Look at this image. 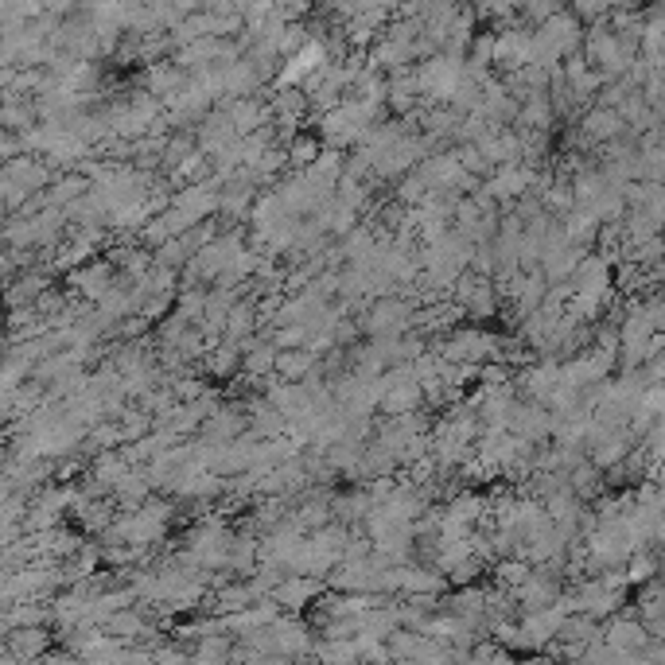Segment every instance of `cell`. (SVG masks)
Masks as SVG:
<instances>
[{
	"mask_svg": "<svg viewBox=\"0 0 665 665\" xmlns=\"http://www.w3.org/2000/svg\"><path fill=\"white\" fill-rule=\"evenodd\" d=\"M654 568H658V560H654V553H634V564H630L627 572V584H638V580H646V576H654Z\"/></svg>",
	"mask_w": 665,
	"mask_h": 665,
	"instance_id": "24",
	"label": "cell"
},
{
	"mask_svg": "<svg viewBox=\"0 0 665 665\" xmlns=\"http://www.w3.org/2000/svg\"><path fill=\"white\" fill-rule=\"evenodd\" d=\"M238 362H242V350L234 347V343H218V347L210 350V370L214 374H230Z\"/></svg>",
	"mask_w": 665,
	"mask_h": 665,
	"instance_id": "22",
	"label": "cell"
},
{
	"mask_svg": "<svg viewBox=\"0 0 665 665\" xmlns=\"http://www.w3.org/2000/svg\"><path fill=\"white\" fill-rule=\"evenodd\" d=\"M599 487H603V471H595L588 459H584V463H576V467L568 471V490H572L576 498H592Z\"/></svg>",
	"mask_w": 665,
	"mask_h": 665,
	"instance_id": "20",
	"label": "cell"
},
{
	"mask_svg": "<svg viewBox=\"0 0 665 665\" xmlns=\"http://www.w3.org/2000/svg\"><path fill=\"white\" fill-rule=\"evenodd\" d=\"M269 347L277 350H300V347H308V331L300 327V323H292V327H277L273 331V339H269Z\"/></svg>",
	"mask_w": 665,
	"mask_h": 665,
	"instance_id": "21",
	"label": "cell"
},
{
	"mask_svg": "<svg viewBox=\"0 0 665 665\" xmlns=\"http://www.w3.org/2000/svg\"><path fill=\"white\" fill-rule=\"evenodd\" d=\"M366 514H370V494L366 490H350V494H335L331 498V518H335V525L366 522Z\"/></svg>",
	"mask_w": 665,
	"mask_h": 665,
	"instance_id": "19",
	"label": "cell"
},
{
	"mask_svg": "<svg viewBox=\"0 0 665 665\" xmlns=\"http://www.w3.org/2000/svg\"><path fill=\"white\" fill-rule=\"evenodd\" d=\"M525 576H529V564H525V560H502V564H498V584H502L498 592H506V588L514 592Z\"/></svg>",
	"mask_w": 665,
	"mask_h": 665,
	"instance_id": "23",
	"label": "cell"
},
{
	"mask_svg": "<svg viewBox=\"0 0 665 665\" xmlns=\"http://www.w3.org/2000/svg\"><path fill=\"white\" fill-rule=\"evenodd\" d=\"M533 183H537V172L529 164H510V168H498V172L490 175L483 195H487L490 203H514V199H522Z\"/></svg>",
	"mask_w": 665,
	"mask_h": 665,
	"instance_id": "9",
	"label": "cell"
},
{
	"mask_svg": "<svg viewBox=\"0 0 665 665\" xmlns=\"http://www.w3.org/2000/svg\"><path fill=\"white\" fill-rule=\"evenodd\" d=\"M483 514H487V498H483V494H475V490L455 494V498H448V510H440V518H444V522L463 525V529H475Z\"/></svg>",
	"mask_w": 665,
	"mask_h": 665,
	"instance_id": "15",
	"label": "cell"
},
{
	"mask_svg": "<svg viewBox=\"0 0 665 665\" xmlns=\"http://www.w3.org/2000/svg\"><path fill=\"white\" fill-rule=\"evenodd\" d=\"M378 405L385 409V417H409V413H417L420 405H424V389L409 374V378H401L397 385H389Z\"/></svg>",
	"mask_w": 665,
	"mask_h": 665,
	"instance_id": "12",
	"label": "cell"
},
{
	"mask_svg": "<svg viewBox=\"0 0 665 665\" xmlns=\"http://www.w3.org/2000/svg\"><path fill=\"white\" fill-rule=\"evenodd\" d=\"M440 362H452V366H479L487 358H502V347L490 331H479V327H455L444 335V343L436 350Z\"/></svg>",
	"mask_w": 665,
	"mask_h": 665,
	"instance_id": "2",
	"label": "cell"
},
{
	"mask_svg": "<svg viewBox=\"0 0 665 665\" xmlns=\"http://www.w3.org/2000/svg\"><path fill=\"white\" fill-rule=\"evenodd\" d=\"M323 592V580H304V576H284L265 599H273L280 611H300L304 603H312Z\"/></svg>",
	"mask_w": 665,
	"mask_h": 665,
	"instance_id": "10",
	"label": "cell"
},
{
	"mask_svg": "<svg viewBox=\"0 0 665 665\" xmlns=\"http://www.w3.org/2000/svg\"><path fill=\"white\" fill-rule=\"evenodd\" d=\"M452 296H455V308L467 315H475V319H490V315L498 312V288H494V280L490 277L463 273L459 284L452 288Z\"/></svg>",
	"mask_w": 665,
	"mask_h": 665,
	"instance_id": "5",
	"label": "cell"
},
{
	"mask_svg": "<svg viewBox=\"0 0 665 665\" xmlns=\"http://www.w3.org/2000/svg\"><path fill=\"white\" fill-rule=\"evenodd\" d=\"M315 370H319V358L308 347H300V350H280L273 374H284V382H304Z\"/></svg>",
	"mask_w": 665,
	"mask_h": 665,
	"instance_id": "18",
	"label": "cell"
},
{
	"mask_svg": "<svg viewBox=\"0 0 665 665\" xmlns=\"http://www.w3.org/2000/svg\"><path fill=\"white\" fill-rule=\"evenodd\" d=\"M560 385V362H541V366H529L522 374V393L529 397V405H545V397Z\"/></svg>",
	"mask_w": 665,
	"mask_h": 665,
	"instance_id": "13",
	"label": "cell"
},
{
	"mask_svg": "<svg viewBox=\"0 0 665 665\" xmlns=\"http://www.w3.org/2000/svg\"><path fill=\"white\" fill-rule=\"evenodd\" d=\"M187 86V74L179 67H168V63H152V70H148V98H168L172 102L175 94Z\"/></svg>",
	"mask_w": 665,
	"mask_h": 665,
	"instance_id": "17",
	"label": "cell"
},
{
	"mask_svg": "<svg viewBox=\"0 0 665 665\" xmlns=\"http://www.w3.org/2000/svg\"><path fill=\"white\" fill-rule=\"evenodd\" d=\"M269 634V650L280 654V658H304L308 650H312V630L304 627L300 619H288V615H280L273 627L265 630Z\"/></svg>",
	"mask_w": 665,
	"mask_h": 665,
	"instance_id": "8",
	"label": "cell"
},
{
	"mask_svg": "<svg viewBox=\"0 0 665 665\" xmlns=\"http://www.w3.org/2000/svg\"><path fill=\"white\" fill-rule=\"evenodd\" d=\"M560 580L553 568H529L522 584L514 588V599L522 603V611H541V607H553L560 599Z\"/></svg>",
	"mask_w": 665,
	"mask_h": 665,
	"instance_id": "7",
	"label": "cell"
},
{
	"mask_svg": "<svg viewBox=\"0 0 665 665\" xmlns=\"http://www.w3.org/2000/svg\"><path fill=\"white\" fill-rule=\"evenodd\" d=\"M70 284L86 296V300H102L105 292L113 288V265H105V261H94V265H86V269H78V273H70Z\"/></svg>",
	"mask_w": 665,
	"mask_h": 665,
	"instance_id": "16",
	"label": "cell"
},
{
	"mask_svg": "<svg viewBox=\"0 0 665 665\" xmlns=\"http://www.w3.org/2000/svg\"><path fill=\"white\" fill-rule=\"evenodd\" d=\"M245 428L253 432L257 444H265V440H280L288 424H284V417H280L269 401H253L249 413H245Z\"/></svg>",
	"mask_w": 665,
	"mask_h": 665,
	"instance_id": "14",
	"label": "cell"
},
{
	"mask_svg": "<svg viewBox=\"0 0 665 665\" xmlns=\"http://www.w3.org/2000/svg\"><path fill=\"white\" fill-rule=\"evenodd\" d=\"M580 133H584L588 144H611L615 137L627 133V125L619 121L615 109H599V105H592V109L584 113V121H580Z\"/></svg>",
	"mask_w": 665,
	"mask_h": 665,
	"instance_id": "11",
	"label": "cell"
},
{
	"mask_svg": "<svg viewBox=\"0 0 665 665\" xmlns=\"http://www.w3.org/2000/svg\"><path fill=\"white\" fill-rule=\"evenodd\" d=\"M413 78H417V94H428L432 102H452L455 86L463 82V59L432 55L420 63V70H413Z\"/></svg>",
	"mask_w": 665,
	"mask_h": 665,
	"instance_id": "3",
	"label": "cell"
},
{
	"mask_svg": "<svg viewBox=\"0 0 665 665\" xmlns=\"http://www.w3.org/2000/svg\"><path fill=\"white\" fill-rule=\"evenodd\" d=\"M413 327V304L401 296H382L362 319V331L374 339H401Z\"/></svg>",
	"mask_w": 665,
	"mask_h": 665,
	"instance_id": "4",
	"label": "cell"
},
{
	"mask_svg": "<svg viewBox=\"0 0 665 665\" xmlns=\"http://www.w3.org/2000/svg\"><path fill=\"white\" fill-rule=\"evenodd\" d=\"M374 121H378V105L350 102V98H343L335 109H327V113H323L319 133H323V140L331 144V152H343L347 144H358V140L366 137V133L374 129Z\"/></svg>",
	"mask_w": 665,
	"mask_h": 665,
	"instance_id": "1",
	"label": "cell"
},
{
	"mask_svg": "<svg viewBox=\"0 0 665 665\" xmlns=\"http://www.w3.org/2000/svg\"><path fill=\"white\" fill-rule=\"evenodd\" d=\"M599 642L611 650V654H627V658H638L654 638L646 634V627L634 619V615H615L607 630H599Z\"/></svg>",
	"mask_w": 665,
	"mask_h": 665,
	"instance_id": "6",
	"label": "cell"
}]
</instances>
